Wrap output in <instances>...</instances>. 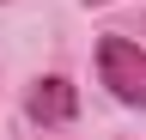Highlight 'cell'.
I'll use <instances>...</instances> for the list:
<instances>
[{"label":"cell","instance_id":"7a4b0ae2","mask_svg":"<svg viewBox=\"0 0 146 140\" xmlns=\"http://www.w3.org/2000/svg\"><path fill=\"white\" fill-rule=\"evenodd\" d=\"M25 116H31V122H43V128L73 122V116H79V92H73V79H61V73L36 79V85H31V98H25Z\"/></svg>","mask_w":146,"mask_h":140},{"label":"cell","instance_id":"6da1fadb","mask_svg":"<svg viewBox=\"0 0 146 140\" xmlns=\"http://www.w3.org/2000/svg\"><path fill=\"white\" fill-rule=\"evenodd\" d=\"M98 79L110 85V98H116V104L146 110V49H140V43L104 37V43H98Z\"/></svg>","mask_w":146,"mask_h":140},{"label":"cell","instance_id":"3957f363","mask_svg":"<svg viewBox=\"0 0 146 140\" xmlns=\"http://www.w3.org/2000/svg\"><path fill=\"white\" fill-rule=\"evenodd\" d=\"M85 6H110V0H85Z\"/></svg>","mask_w":146,"mask_h":140}]
</instances>
